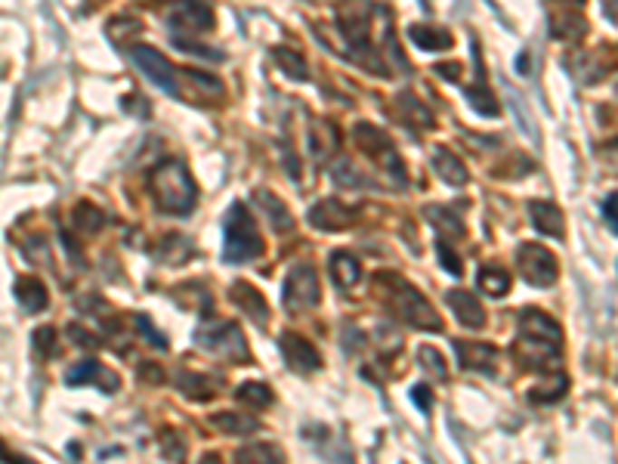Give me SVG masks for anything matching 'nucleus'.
Returning <instances> with one entry per match:
<instances>
[{"label":"nucleus","instance_id":"nucleus-19","mask_svg":"<svg viewBox=\"0 0 618 464\" xmlns=\"http://www.w3.org/2000/svg\"><path fill=\"white\" fill-rule=\"evenodd\" d=\"M328 269H331V282H334L341 291H350L362 279V264H359V257H352L350 251L331 254Z\"/></svg>","mask_w":618,"mask_h":464},{"label":"nucleus","instance_id":"nucleus-9","mask_svg":"<svg viewBox=\"0 0 618 464\" xmlns=\"http://www.w3.org/2000/svg\"><path fill=\"white\" fill-rule=\"evenodd\" d=\"M130 59L155 87H161L164 93H170V96H179V72L173 69V63L168 56H161L155 47H146V44H133Z\"/></svg>","mask_w":618,"mask_h":464},{"label":"nucleus","instance_id":"nucleus-22","mask_svg":"<svg viewBox=\"0 0 618 464\" xmlns=\"http://www.w3.org/2000/svg\"><path fill=\"white\" fill-rule=\"evenodd\" d=\"M306 140H309V149H313L315 161H325L328 155L337 152V146H341V133H337V127L331 121H315V127H309Z\"/></svg>","mask_w":618,"mask_h":464},{"label":"nucleus","instance_id":"nucleus-10","mask_svg":"<svg viewBox=\"0 0 618 464\" xmlns=\"http://www.w3.org/2000/svg\"><path fill=\"white\" fill-rule=\"evenodd\" d=\"M65 384L69 387H100L102 393H118L121 391V378L109 365H102L100 359H84V362L72 365L69 375H65Z\"/></svg>","mask_w":618,"mask_h":464},{"label":"nucleus","instance_id":"nucleus-30","mask_svg":"<svg viewBox=\"0 0 618 464\" xmlns=\"http://www.w3.org/2000/svg\"><path fill=\"white\" fill-rule=\"evenodd\" d=\"M566 391H569L566 375H550V378L541 381V384H535V387H532V391H529V400H532V402H541V406H545V402H556Z\"/></svg>","mask_w":618,"mask_h":464},{"label":"nucleus","instance_id":"nucleus-28","mask_svg":"<svg viewBox=\"0 0 618 464\" xmlns=\"http://www.w3.org/2000/svg\"><path fill=\"white\" fill-rule=\"evenodd\" d=\"M477 285L482 288V295L504 297L510 291V276H507V269H501V266H479Z\"/></svg>","mask_w":618,"mask_h":464},{"label":"nucleus","instance_id":"nucleus-38","mask_svg":"<svg viewBox=\"0 0 618 464\" xmlns=\"http://www.w3.org/2000/svg\"><path fill=\"white\" fill-rule=\"evenodd\" d=\"M34 353L41 356V359H50V356H56V328L53 325H41L34 332Z\"/></svg>","mask_w":618,"mask_h":464},{"label":"nucleus","instance_id":"nucleus-48","mask_svg":"<svg viewBox=\"0 0 618 464\" xmlns=\"http://www.w3.org/2000/svg\"><path fill=\"white\" fill-rule=\"evenodd\" d=\"M142 372H146V378L152 381V384H158V381H164V372L158 369V365H142Z\"/></svg>","mask_w":618,"mask_h":464},{"label":"nucleus","instance_id":"nucleus-20","mask_svg":"<svg viewBox=\"0 0 618 464\" xmlns=\"http://www.w3.org/2000/svg\"><path fill=\"white\" fill-rule=\"evenodd\" d=\"M529 217H532V227L538 232H545V236H554V238H563L566 236V229H563V211L556 205H550V201H529Z\"/></svg>","mask_w":618,"mask_h":464},{"label":"nucleus","instance_id":"nucleus-21","mask_svg":"<svg viewBox=\"0 0 618 464\" xmlns=\"http://www.w3.org/2000/svg\"><path fill=\"white\" fill-rule=\"evenodd\" d=\"M254 201H257L260 214L266 217V223L275 232H288L294 227V220H291L288 208H285V201H278V196H273L269 189H254Z\"/></svg>","mask_w":618,"mask_h":464},{"label":"nucleus","instance_id":"nucleus-39","mask_svg":"<svg viewBox=\"0 0 618 464\" xmlns=\"http://www.w3.org/2000/svg\"><path fill=\"white\" fill-rule=\"evenodd\" d=\"M161 452L168 455L170 461H183L186 459V440L179 437L177 430H161Z\"/></svg>","mask_w":618,"mask_h":464},{"label":"nucleus","instance_id":"nucleus-46","mask_svg":"<svg viewBox=\"0 0 618 464\" xmlns=\"http://www.w3.org/2000/svg\"><path fill=\"white\" fill-rule=\"evenodd\" d=\"M603 214H606V227L609 229H618V220H615V196H606V201H603Z\"/></svg>","mask_w":618,"mask_h":464},{"label":"nucleus","instance_id":"nucleus-43","mask_svg":"<svg viewBox=\"0 0 618 464\" xmlns=\"http://www.w3.org/2000/svg\"><path fill=\"white\" fill-rule=\"evenodd\" d=\"M69 338L74 343H81V347H87V350H96L102 343V338H96L93 332H84L81 325H69Z\"/></svg>","mask_w":618,"mask_h":464},{"label":"nucleus","instance_id":"nucleus-41","mask_svg":"<svg viewBox=\"0 0 618 464\" xmlns=\"http://www.w3.org/2000/svg\"><path fill=\"white\" fill-rule=\"evenodd\" d=\"M436 257H439V264L446 266L451 276H461V257L451 251V245L446 238H439V245H436Z\"/></svg>","mask_w":618,"mask_h":464},{"label":"nucleus","instance_id":"nucleus-14","mask_svg":"<svg viewBox=\"0 0 618 464\" xmlns=\"http://www.w3.org/2000/svg\"><path fill=\"white\" fill-rule=\"evenodd\" d=\"M446 301H449L451 313H455L461 325H467V328H482V325H486V310H482V304L470 295V291L451 288L446 295Z\"/></svg>","mask_w":618,"mask_h":464},{"label":"nucleus","instance_id":"nucleus-29","mask_svg":"<svg viewBox=\"0 0 618 464\" xmlns=\"http://www.w3.org/2000/svg\"><path fill=\"white\" fill-rule=\"evenodd\" d=\"M273 56H275V65H278V69L285 72V78H291V81H306V78H309L306 59L300 56L297 50H291V47H275V50H273Z\"/></svg>","mask_w":618,"mask_h":464},{"label":"nucleus","instance_id":"nucleus-2","mask_svg":"<svg viewBox=\"0 0 618 464\" xmlns=\"http://www.w3.org/2000/svg\"><path fill=\"white\" fill-rule=\"evenodd\" d=\"M149 189H152V198L158 205V211L173 214V217H186L195 211L198 205V186L179 159H170L164 164H158L149 177Z\"/></svg>","mask_w":618,"mask_h":464},{"label":"nucleus","instance_id":"nucleus-16","mask_svg":"<svg viewBox=\"0 0 618 464\" xmlns=\"http://www.w3.org/2000/svg\"><path fill=\"white\" fill-rule=\"evenodd\" d=\"M229 297H232V304H236L247 319H254V322H269L266 297H263L254 285H247V282H236V285L229 288Z\"/></svg>","mask_w":618,"mask_h":464},{"label":"nucleus","instance_id":"nucleus-5","mask_svg":"<svg viewBox=\"0 0 618 464\" xmlns=\"http://www.w3.org/2000/svg\"><path fill=\"white\" fill-rule=\"evenodd\" d=\"M352 137H356V143L362 152L368 155V159H374L383 168V174H390L396 179V186H405L409 179H405V168H402V159H399L393 140L387 137V133L381 130V127L368 124V121H359L352 127Z\"/></svg>","mask_w":618,"mask_h":464},{"label":"nucleus","instance_id":"nucleus-12","mask_svg":"<svg viewBox=\"0 0 618 464\" xmlns=\"http://www.w3.org/2000/svg\"><path fill=\"white\" fill-rule=\"evenodd\" d=\"M352 220H356V208H346V205H341V201H334V198L319 201V205L309 211V223H313L315 229H322V232L350 229Z\"/></svg>","mask_w":618,"mask_h":464},{"label":"nucleus","instance_id":"nucleus-1","mask_svg":"<svg viewBox=\"0 0 618 464\" xmlns=\"http://www.w3.org/2000/svg\"><path fill=\"white\" fill-rule=\"evenodd\" d=\"M514 350L526 369H547L560 359V325L541 310H523Z\"/></svg>","mask_w":618,"mask_h":464},{"label":"nucleus","instance_id":"nucleus-35","mask_svg":"<svg viewBox=\"0 0 618 464\" xmlns=\"http://www.w3.org/2000/svg\"><path fill=\"white\" fill-rule=\"evenodd\" d=\"M464 100L470 102L473 111H479V115H486V118H498L501 115V106L495 102V96L488 93L486 87H467Z\"/></svg>","mask_w":618,"mask_h":464},{"label":"nucleus","instance_id":"nucleus-24","mask_svg":"<svg viewBox=\"0 0 618 464\" xmlns=\"http://www.w3.org/2000/svg\"><path fill=\"white\" fill-rule=\"evenodd\" d=\"M396 109L399 115H402V121L414 127V130H430L433 127V115H430V109L424 106V102H418L411 93H402L396 100Z\"/></svg>","mask_w":618,"mask_h":464},{"label":"nucleus","instance_id":"nucleus-45","mask_svg":"<svg viewBox=\"0 0 618 464\" xmlns=\"http://www.w3.org/2000/svg\"><path fill=\"white\" fill-rule=\"evenodd\" d=\"M411 400H414V406H418L420 411H430V409H433V396H430V387H427V384L411 387Z\"/></svg>","mask_w":618,"mask_h":464},{"label":"nucleus","instance_id":"nucleus-3","mask_svg":"<svg viewBox=\"0 0 618 464\" xmlns=\"http://www.w3.org/2000/svg\"><path fill=\"white\" fill-rule=\"evenodd\" d=\"M374 288L383 291L390 310H393L402 322H409L411 328H420V332H442L439 313H436L433 306L427 304V297L414 285H409L399 273H378Z\"/></svg>","mask_w":618,"mask_h":464},{"label":"nucleus","instance_id":"nucleus-40","mask_svg":"<svg viewBox=\"0 0 618 464\" xmlns=\"http://www.w3.org/2000/svg\"><path fill=\"white\" fill-rule=\"evenodd\" d=\"M186 78H189V84L192 87H198L201 93L205 96H223V84L217 78H210V74H201V72H186Z\"/></svg>","mask_w":618,"mask_h":464},{"label":"nucleus","instance_id":"nucleus-31","mask_svg":"<svg viewBox=\"0 0 618 464\" xmlns=\"http://www.w3.org/2000/svg\"><path fill=\"white\" fill-rule=\"evenodd\" d=\"M236 400L247 402V406H254V409H269L275 400V393H273V387L260 384V381H247V384H241L236 391Z\"/></svg>","mask_w":618,"mask_h":464},{"label":"nucleus","instance_id":"nucleus-25","mask_svg":"<svg viewBox=\"0 0 618 464\" xmlns=\"http://www.w3.org/2000/svg\"><path fill=\"white\" fill-rule=\"evenodd\" d=\"M409 37L414 44H418L420 50H427V53H436V50H449L451 44H455V37H451L446 28H430V25H411L409 28Z\"/></svg>","mask_w":618,"mask_h":464},{"label":"nucleus","instance_id":"nucleus-44","mask_svg":"<svg viewBox=\"0 0 618 464\" xmlns=\"http://www.w3.org/2000/svg\"><path fill=\"white\" fill-rule=\"evenodd\" d=\"M137 328H140V332H142V334H146V338H149V341H152V343H155V347H158V350H164V347H168V341H164V334H158V332H155V328H152V322H149L146 316H140V319H137Z\"/></svg>","mask_w":618,"mask_h":464},{"label":"nucleus","instance_id":"nucleus-4","mask_svg":"<svg viewBox=\"0 0 618 464\" xmlns=\"http://www.w3.org/2000/svg\"><path fill=\"white\" fill-rule=\"evenodd\" d=\"M263 254V236L254 223L247 205H236L229 208L223 223V260L226 264H251Z\"/></svg>","mask_w":618,"mask_h":464},{"label":"nucleus","instance_id":"nucleus-32","mask_svg":"<svg viewBox=\"0 0 618 464\" xmlns=\"http://www.w3.org/2000/svg\"><path fill=\"white\" fill-rule=\"evenodd\" d=\"M427 220L439 229V236H455V238L464 236L461 217H458L455 211H449V208H427Z\"/></svg>","mask_w":618,"mask_h":464},{"label":"nucleus","instance_id":"nucleus-27","mask_svg":"<svg viewBox=\"0 0 618 464\" xmlns=\"http://www.w3.org/2000/svg\"><path fill=\"white\" fill-rule=\"evenodd\" d=\"M236 464H285V455L275 443H254L238 449Z\"/></svg>","mask_w":618,"mask_h":464},{"label":"nucleus","instance_id":"nucleus-11","mask_svg":"<svg viewBox=\"0 0 618 464\" xmlns=\"http://www.w3.org/2000/svg\"><path fill=\"white\" fill-rule=\"evenodd\" d=\"M282 356H285V362H288V369L297 372V375H309V372L322 369L319 350H315L313 343H309L304 334H297V332H285L282 334Z\"/></svg>","mask_w":618,"mask_h":464},{"label":"nucleus","instance_id":"nucleus-49","mask_svg":"<svg viewBox=\"0 0 618 464\" xmlns=\"http://www.w3.org/2000/svg\"><path fill=\"white\" fill-rule=\"evenodd\" d=\"M6 464H34V461H28V459H22V455H13V459H10V461H6Z\"/></svg>","mask_w":618,"mask_h":464},{"label":"nucleus","instance_id":"nucleus-36","mask_svg":"<svg viewBox=\"0 0 618 464\" xmlns=\"http://www.w3.org/2000/svg\"><path fill=\"white\" fill-rule=\"evenodd\" d=\"M331 179H334L337 186H343V189H365V186H368L365 179H362V174L352 170L350 161L334 164V168H331Z\"/></svg>","mask_w":618,"mask_h":464},{"label":"nucleus","instance_id":"nucleus-51","mask_svg":"<svg viewBox=\"0 0 618 464\" xmlns=\"http://www.w3.org/2000/svg\"><path fill=\"white\" fill-rule=\"evenodd\" d=\"M0 461H10V455H6V446L0 443Z\"/></svg>","mask_w":618,"mask_h":464},{"label":"nucleus","instance_id":"nucleus-18","mask_svg":"<svg viewBox=\"0 0 618 464\" xmlns=\"http://www.w3.org/2000/svg\"><path fill=\"white\" fill-rule=\"evenodd\" d=\"M13 291H16V301L25 313H43L47 310V285H43L37 276H19L16 285H13Z\"/></svg>","mask_w":618,"mask_h":464},{"label":"nucleus","instance_id":"nucleus-26","mask_svg":"<svg viewBox=\"0 0 618 464\" xmlns=\"http://www.w3.org/2000/svg\"><path fill=\"white\" fill-rule=\"evenodd\" d=\"M210 424H217V430L229 433V437H247V433L257 430V418L238 415V411H217Z\"/></svg>","mask_w":618,"mask_h":464},{"label":"nucleus","instance_id":"nucleus-7","mask_svg":"<svg viewBox=\"0 0 618 464\" xmlns=\"http://www.w3.org/2000/svg\"><path fill=\"white\" fill-rule=\"evenodd\" d=\"M282 297H285V310H288V313L315 310L319 301H322V285H319V276H315V269L309 264L291 266L288 279H285V288H282Z\"/></svg>","mask_w":618,"mask_h":464},{"label":"nucleus","instance_id":"nucleus-42","mask_svg":"<svg viewBox=\"0 0 618 464\" xmlns=\"http://www.w3.org/2000/svg\"><path fill=\"white\" fill-rule=\"evenodd\" d=\"M173 44H177L179 50H186V53H192V56H198V59H214V63H223V53H217V50H210V47H201V44H192V41H183V37H173Z\"/></svg>","mask_w":618,"mask_h":464},{"label":"nucleus","instance_id":"nucleus-47","mask_svg":"<svg viewBox=\"0 0 618 464\" xmlns=\"http://www.w3.org/2000/svg\"><path fill=\"white\" fill-rule=\"evenodd\" d=\"M436 74H442L446 81H458V74H461V65H455V63H442V65H436Z\"/></svg>","mask_w":618,"mask_h":464},{"label":"nucleus","instance_id":"nucleus-34","mask_svg":"<svg viewBox=\"0 0 618 464\" xmlns=\"http://www.w3.org/2000/svg\"><path fill=\"white\" fill-rule=\"evenodd\" d=\"M584 34V19L572 10H560L554 16V37L560 41H575V37Z\"/></svg>","mask_w":618,"mask_h":464},{"label":"nucleus","instance_id":"nucleus-15","mask_svg":"<svg viewBox=\"0 0 618 464\" xmlns=\"http://www.w3.org/2000/svg\"><path fill=\"white\" fill-rule=\"evenodd\" d=\"M458 362L470 372H495V362H498V350L492 343H470V341H458Z\"/></svg>","mask_w":618,"mask_h":464},{"label":"nucleus","instance_id":"nucleus-13","mask_svg":"<svg viewBox=\"0 0 618 464\" xmlns=\"http://www.w3.org/2000/svg\"><path fill=\"white\" fill-rule=\"evenodd\" d=\"M168 25H170V32L201 34L214 25V13H210V6H205V4H183L168 16Z\"/></svg>","mask_w":618,"mask_h":464},{"label":"nucleus","instance_id":"nucleus-33","mask_svg":"<svg viewBox=\"0 0 618 464\" xmlns=\"http://www.w3.org/2000/svg\"><path fill=\"white\" fill-rule=\"evenodd\" d=\"M72 223L81 232H100L105 227V214L93 205V201H81V205L74 208V214H72Z\"/></svg>","mask_w":618,"mask_h":464},{"label":"nucleus","instance_id":"nucleus-23","mask_svg":"<svg viewBox=\"0 0 618 464\" xmlns=\"http://www.w3.org/2000/svg\"><path fill=\"white\" fill-rule=\"evenodd\" d=\"M430 164H433V170L439 174L442 179H446L449 186H464L467 179V168H464V161L458 159V155H451L449 149H433V155H430Z\"/></svg>","mask_w":618,"mask_h":464},{"label":"nucleus","instance_id":"nucleus-37","mask_svg":"<svg viewBox=\"0 0 618 464\" xmlns=\"http://www.w3.org/2000/svg\"><path fill=\"white\" fill-rule=\"evenodd\" d=\"M418 359H420V365H424L427 372H433V375L439 378V381H449V365H446V359H442L439 350L420 347L418 350Z\"/></svg>","mask_w":618,"mask_h":464},{"label":"nucleus","instance_id":"nucleus-8","mask_svg":"<svg viewBox=\"0 0 618 464\" xmlns=\"http://www.w3.org/2000/svg\"><path fill=\"white\" fill-rule=\"evenodd\" d=\"M517 266L523 273V279L535 288H550L560 276V266H556V257L550 254L545 245H519L517 248Z\"/></svg>","mask_w":618,"mask_h":464},{"label":"nucleus","instance_id":"nucleus-17","mask_svg":"<svg viewBox=\"0 0 618 464\" xmlns=\"http://www.w3.org/2000/svg\"><path fill=\"white\" fill-rule=\"evenodd\" d=\"M223 387L220 378H210V375H201V372H179L177 375V391L186 396V400L192 402H205L210 400L217 391Z\"/></svg>","mask_w":618,"mask_h":464},{"label":"nucleus","instance_id":"nucleus-6","mask_svg":"<svg viewBox=\"0 0 618 464\" xmlns=\"http://www.w3.org/2000/svg\"><path fill=\"white\" fill-rule=\"evenodd\" d=\"M195 343H198L205 353L223 356V359H229V362H238V365L251 359V353H247L245 334H241V328H236L232 322H217V325L198 328V334H195Z\"/></svg>","mask_w":618,"mask_h":464},{"label":"nucleus","instance_id":"nucleus-50","mask_svg":"<svg viewBox=\"0 0 618 464\" xmlns=\"http://www.w3.org/2000/svg\"><path fill=\"white\" fill-rule=\"evenodd\" d=\"M201 464H220V459H217V455H205V459H201Z\"/></svg>","mask_w":618,"mask_h":464}]
</instances>
